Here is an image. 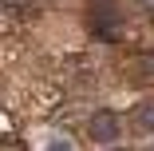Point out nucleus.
Instances as JSON below:
<instances>
[{"mask_svg":"<svg viewBox=\"0 0 154 151\" xmlns=\"http://www.w3.org/2000/svg\"><path fill=\"white\" fill-rule=\"evenodd\" d=\"M87 24H91V32L99 40H119L122 28H127V16H122L119 0H95L87 8Z\"/></svg>","mask_w":154,"mask_h":151,"instance_id":"nucleus-1","label":"nucleus"},{"mask_svg":"<svg viewBox=\"0 0 154 151\" xmlns=\"http://www.w3.org/2000/svg\"><path fill=\"white\" fill-rule=\"evenodd\" d=\"M87 135L95 143H119V115L115 111H95L87 123Z\"/></svg>","mask_w":154,"mask_h":151,"instance_id":"nucleus-2","label":"nucleus"},{"mask_svg":"<svg viewBox=\"0 0 154 151\" xmlns=\"http://www.w3.org/2000/svg\"><path fill=\"white\" fill-rule=\"evenodd\" d=\"M131 123H134V131H138V135L154 131V96H146V100H138V103H134Z\"/></svg>","mask_w":154,"mask_h":151,"instance_id":"nucleus-3","label":"nucleus"},{"mask_svg":"<svg viewBox=\"0 0 154 151\" xmlns=\"http://www.w3.org/2000/svg\"><path fill=\"white\" fill-rule=\"evenodd\" d=\"M134 76H138V80H146V84L154 80V52H150V56H138V60H134Z\"/></svg>","mask_w":154,"mask_h":151,"instance_id":"nucleus-4","label":"nucleus"},{"mask_svg":"<svg viewBox=\"0 0 154 151\" xmlns=\"http://www.w3.org/2000/svg\"><path fill=\"white\" fill-rule=\"evenodd\" d=\"M134 8L146 12V16H154V0H134Z\"/></svg>","mask_w":154,"mask_h":151,"instance_id":"nucleus-5","label":"nucleus"},{"mask_svg":"<svg viewBox=\"0 0 154 151\" xmlns=\"http://www.w3.org/2000/svg\"><path fill=\"white\" fill-rule=\"evenodd\" d=\"M51 151H71V143H67V139H55V143H51Z\"/></svg>","mask_w":154,"mask_h":151,"instance_id":"nucleus-6","label":"nucleus"},{"mask_svg":"<svg viewBox=\"0 0 154 151\" xmlns=\"http://www.w3.org/2000/svg\"><path fill=\"white\" fill-rule=\"evenodd\" d=\"M4 151H24V147H20L16 139H8V143H4Z\"/></svg>","mask_w":154,"mask_h":151,"instance_id":"nucleus-7","label":"nucleus"}]
</instances>
